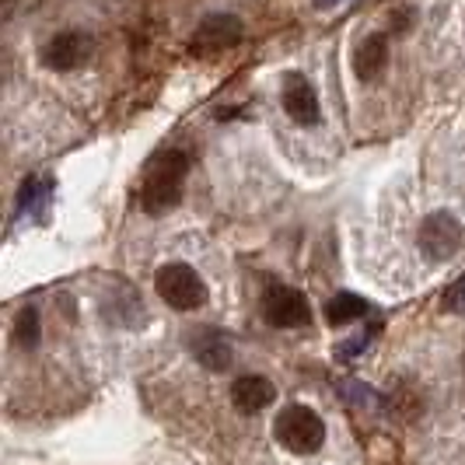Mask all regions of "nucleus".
Segmentation results:
<instances>
[{
    "instance_id": "1",
    "label": "nucleus",
    "mask_w": 465,
    "mask_h": 465,
    "mask_svg": "<svg viewBox=\"0 0 465 465\" xmlns=\"http://www.w3.org/2000/svg\"><path fill=\"white\" fill-rule=\"evenodd\" d=\"M186 175V151H162V154H154L147 162V168H143V179H140V207L147 210V213H168L183 200Z\"/></svg>"
},
{
    "instance_id": "2",
    "label": "nucleus",
    "mask_w": 465,
    "mask_h": 465,
    "mask_svg": "<svg viewBox=\"0 0 465 465\" xmlns=\"http://www.w3.org/2000/svg\"><path fill=\"white\" fill-rule=\"evenodd\" d=\"M273 438L291 455H315L326 444V423L312 406H283L273 420Z\"/></svg>"
},
{
    "instance_id": "3",
    "label": "nucleus",
    "mask_w": 465,
    "mask_h": 465,
    "mask_svg": "<svg viewBox=\"0 0 465 465\" xmlns=\"http://www.w3.org/2000/svg\"><path fill=\"white\" fill-rule=\"evenodd\" d=\"M154 291H158V298L164 304H172L175 312H196V308H203L210 298L207 283L203 277L186 266V262H168L158 270V277H154Z\"/></svg>"
},
{
    "instance_id": "4",
    "label": "nucleus",
    "mask_w": 465,
    "mask_h": 465,
    "mask_svg": "<svg viewBox=\"0 0 465 465\" xmlns=\"http://www.w3.org/2000/svg\"><path fill=\"white\" fill-rule=\"evenodd\" d=\"M242 35H245V25H242L238 15H207L203 22L196 25L193 39H189V53L210 60V56H221V53L238 46Z\"/></svg>"
},
{
    "instance_id": "5",
    "label": "nucleus",
    "mask_w": 465,
    "mask_h": 465,
    "mask_svg": "<svg viewBox=\"0 0 465 465\" xmlns=\"http://www.w3.org/2000/svg\"><path fill=\"white\" fill-rule=\"evenodd\" d=\"M259 308H262V319L273 329H302L312 322V304H308V298H304L302 291H294V287H283V283L266 287Z\"/></svg>"
},
{
    "instance_id": "6",
    "label": "nucleus",
    "mask_w": 465,
    "mask_h": 465,
    "mask_svg": "<svg viewBox=\"0 0 465 465\" xmlns=\"http://www.w3.org/2000/svg\"><path fill=\"white\" fill-rule=\"evenodd\" d=\"M462 224L451 217V213H430V217H423V224H420V249H423V256L434 259V262H448V259L455 256L459 249H462Z\"/></svg>"
},
{
    "instance_id": "7",
    "label": "nucleus",
    "mask_w": 465,
    "mask_h": 465,
    "mask_svg": "<svg viewBox=\"0 0 465 465\" xmlns=\"http://www.w3.org/2000/svg\"><path fill=\"white\" fill-rule=\"evenodd\" d=\"M189 350H193L196 364H203L207 371H228L234 361L232 340L213 326L189 329Z\"/></svg>"
},
{
    "instance_id": "8",
    "label": "nucleus",
    "mask_w": 465,
    "mask_h": 465,
    "mask_svg": "<svg viewBox=\"0 0 465 465\" xmlns=\"http://www.w3.org/2000/svg\"><path fill=\"white\" fill-rule=\"evenodd\" d=\"M283 113L294 119L298 126H315L322 119V105H319V92L312 88V81L302 74H291L283 81Z\"/></svg>"
},
{
    "instance_id": "9",
    "label": "nucleus",
    "mask_w": 465,
    "mask_h": 465,
    "mask_svg": "<svg viewBox=\"0 0 465 465\" xmlns=\"http://www.w3.org/2000/svg\"><path fill=\"white\" fill-rule=\"evenodd\" d=\"M88 35H81V32H60V35H53L46 46H43V64L49 70H60V74H67V70H77L84 60H88Z\"/></svg>"
},
{
    "instance_id": "10",
    "label": "nucleus",
    "mask_w": 465,
    "mask_h": 465,
    "mask_svg": "<svg viewBox=\"0 0 465 465\" xmlns=\"http://www.w3.org/2000/svg\"><path fill=\"white\" fill-rule=\"evenodd\" d=\"M273 399H277V389H273V381H270V378H262V374H242V378H234L232 402H234V410H238V413H245V417L262 413Z\"/></svg>"
},
{
    "instance_id": "11",
    "label": "nucleus",
    "mask_w": 465,
    "mask_h": 465,
    "mask_svg": "<svg viewBox=\"0 0 465 465\" xmlns=\"http://www.w3.org/2000/svg\"><path fill=\"white\" fill-rule=\"evenodd\" d=\"M389 67V35L385 32H371L357 43V53H353V74L361 81H378Z\"/></svg>"
},
{
    "instance_id": "12",
    "label": "nucleus",
    "mask_w": 465,
    "mask_h": 465,
    "mask_svg": "<svg viewBox=\"0 0 465 465\" xmlns=\"http://www.w3.org/2000/svg\"><path fill=\"white\" fill-rule=\"evenodd\" d=\"M368 312H371V302H364L361 294L340 291L336 298H329V304H326V322H329V326H350V322L364 319Z\"/></svg>"
},
{
    "instance_id": "13",
    "label": "nucleus",
    "mask_w": 465,
    "mask_h": 465,
    "mask_svg": "<svg viewBox=\"0 0 465 465\" xmlns=\"http://www.w3.org/2000/svg\"><path fill=\"white\" fill-rule=\"evenodd\" d=\"M49 200H53V183L49 179H28L18 193V213H28V217H46Z\"/></svg>"
},
{
    "instance_id": "14",
    "label": "nucleus",
    "mask_w": 465,
    "mask_h": 465,
    "mask_svg": "<svg viewBox=\"0 0 465 465\" xmlns=\"http://www.w3.org/2000/svg\"><path fill=\"white\" fill-rule=\"evenodd\" d=\"M340 396L347 399L353 410H364V413H378V410H385L381 396L374 392L371 385H364V381H340Z\"/></svg>"
},
{
    "instance_id": "15",
    "label": "nucleus",
    "mask_w": 465,
    "mask_h": 465,
    "mask_svg": "<svg viewBox=\"0 0 465 465\" xmlns=\"http://www.w3.org/2000/svg\"><path fill=\"white\" fill-rule=\"evenodd\" d=\"M15 343L22 350H35L39 347V308H22L18 319H15Z\"/></svg>"
},
{
    "instance_id": "16",
    "label": "nucleus",
    "mask_w": 465,
    "mask_h": 465,
    "mask_svg": "<svg viewBox=\"0 0 465 465\" xmlns=\"http://www.w3.org/2000/svg\"><path fill=\"white\" fill-rule=\"evenodd\" d=\"M378 329H381V326L374 322V326L364 329L361 336H353V340H347V343H340V347H336V361H353V357H361V353H364V350H368L374 343Z\"/></svg>"
},
{
    "instance_id": "17",
    "label": "nucleus",
    "mask_w": 465,
    "mask_h": 465,
    "mask_svg": "<svg viewBox=\"0 0 465 465\" xmlns=\"http://www.w3.org/2000/svg\"><path fill=\"white\" fill-rule=\"evenodd\" d=\"M444 308L455 312V315H465V273L444 291Z\"/></svg>"
},
{
    "instance_id": "18",
    "label": "nucleus",
    "mask_w": 465,
    "mask_h": 465,
    "mask_svg": "<svg viewBox=\"0 0 465 465\" xmlns=\"http://www.w3.org/2000/svg\"><path fill=\"white\" fill-rule=\"evenodd\" d=\"M410 15H413V11H410V7H406V11H396V15H392V18H389V22L396 25V32H406V28H410Z\"/></svg>"
},
{
    "instance_id": "19",
    "label": "nucleus",
    "mask_w": 465,
    "mask_h": 465,
    "mask_svg": "<svg viewBox=\"0 0 465 465\" xmlns=\"http://www.w3.org/2000/svg\"><path fill=\"white\" fill-rule=\"evenodd\" d=\"M315 4H319L322 11H329V7H336V4H343V0H315Z\"/></svg>"
}]
</instances>
